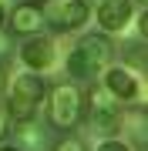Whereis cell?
Returning a JSON list of instances; mask_svg holds the SVG:
<instances>
[{"instance_id": "d6986e66", "label": "cell", "mask_w": 148, "mask_h": 151, "mask_svg": "<svg viewBox=\"0 0 148 151\" xmlns=\"http://www.w3.org/2000/svg\"><path fill=\"white\" fill-rule=\"evenodd\" d=\"M30 4H37V7H40V4H44V0H30Z\"/></svg>"}, {"instance_id": "2e32d148", "label": "cell", "mask_w": 148, "mask_h": 151, "mask_svg": "<svg viewBox=\"0 0 148 151\" xmlns=\"http://www.w3.org/2000/svg\"><path fill=\"white\" fill-rule=\"evenodd\" d=\"M7 131H10V118H7V111H0V141L7 138Z\"/></svg>"}, {"instance_id": "9a60e30c", "label": "cell", "mask_w": 148, "mask_h": 151, "mask_svg": "<svg viewBox=\"0 0 148 151\" xmlns=\"http://www.w3.org/2000/svg\"><path fill=\"white\" fill-rule=\"evenodd\" d=\"M138 34H142V40L148 37V14H145V10L138 14Z\"/></svg>"}, {"instance_id": "9c48e42d", "label": "cell", "mask_w": 148, "mask_h": 151, "mask_svg": "<svg viewBox=\"0 0 148 151\" xmlns=\"http://www.w3.org/2000/svg\"><path fill=\"white\" fill-rule=\"evenodd\" d=\"M17 151H51V128H40L37 118L34 121H24L17 124Z\"/></svg>"}, {"instance_id": "7c38bea8", "label": "cell", "mask_w": 148, "mask_h": 151, "mask_svg": "<svg viewBox=\"0 0 148 151\" xmlns=\"http://www.w3.org/2000/svg\"><path fill=\"white\" fill-rule=\"evenodd\" d=\"M125 60H128V67H138V70H145V40H131L125 47Z\"/></svg>"}, {"instance_id": "e0dca14e", "label": "cell", "mask_w": 148, "mask_h": 151, "mask_svg": "<svg viewBox=\"0 0 148 151\" xmlns=\"http://www.w3.org/2000/svg\"><path fill=\"white\" fill-rule=\"evenodd\" d=\"M4 20H7V10H4V4H0V30H4Z\"/></svg>"}, {"instance_id": "7a4b0ae2", "label": "cell", "mask_w": 148, "mask_h": 151, "mask_svg": "<svg viewBox=\"0 0 148 151\" xmlns=\"http://www.w3.org/2000/svg\"><path fill=\"white\" fill-rule=\"evenodd\" d=\"M84 118V94L77 84H57L54 91H51V104H47V121H51V131H64V134H71V131L81 124Z\"/></svg>"}, {"instance_id": "ffe728a7", "label": "cell", "mask_w": 148, "mask_h": 151, "mask_svg": "<svg viewBox=\"0 0 148 151\" xmlns=\"http://www.w3.org/2000/svg\"><path fill=\"white\" fill-rule=\"evenodd\" d=\"M138 4H145V0H138Z\"/></svg>"}, {"instance_id": "8992f818", "label": "cell", "mask_w": 148, "mask_h": 151, "mask_svg": "<svg viewBox=\"0 0 148 151\" xmlns=\"http://www.w3.org/2000/svg\"><path fill=\"white\" fill-rule=\"evenodd\" d=\"M131 20V0H101L98 4V24L104 34H118Z\"/></svg>"}, {"instance_id": "ba28073f", "label": "cell", "mask_w": 148, "mask_h": 151, "mask_svg": "<svg viewBox=\"0 0 148 151\" xmlns=\"http://www.w3.org/2000/svg\"><path fill=\"white\" fill-rule=\"evenodd\" d=\"M104 91L118 101H135L138 94V81L128 67H104Z\"/></svg>"}, {"instance_id": "52a82bcc", "label": "cell", "mask_w": 148, "mask_h": 151, "mask_svg": "<svg viewBox=\"0 0 148 151\" xmlns=\"http://www.w3.org/2000/svg\"><path fill=\"white\" fill-rule=\"evenodd\" d=\"M20 60L27 64L30 70H44V67H51L54 64V44H51L47 37H27L20 44Z\"/></svg>"}, {"instance_id": "8fae6325", "label": "cell", "mask_w": 148, "mask_h": 151, "mask_svg": "<svg viewBox=\"0 0 148 151\" xmlns=\"http://www.w3.org/2000/svg\"><path fill=\"white\" fill-rule=\"evenodd\" d=\"M7 118H10L14 124L34 121V118H37V104H30V101H24V97L10 94V101H7Z\"/></svg>"}, {"instance_id": "3957f363", "label": "cell", "mask_w": 148, "mask_h": 151, "mask_svg": "<svg viewBox=\"0 0 148 151\" xmlns=\"http://www.w3.org/2000/svg\"><path fill=\"white\" fill-rule=\"evenodd\" d=\"M84 111H88V118H91V128L98 131V134H104V138H111L121 128V111L115 108V101H111V94L104 91V87H94V91L84 97Z\"/></svg>"}, {"instance_id": "5bb4252c", "label": "cell", "mask_w": 148, "mask_h": 151, "mask_svg": "<svg viewBox=\"0 0 148 151\" xmlns=\"http://www.w3.org/2000/svg\"><path fill=\"white\" fill-rule=\"evenodd\" d=\"M98 151H131L125 145V141H115V138H104L101 145H98Z\"/></svg>"}, {"instance_id": "4fadbf2b", "label": "cell", "mask_w": 148, "mask_h": 151, "mask_svg": "<svg viewBox=\"0 0 148 151\" xmlns=\"http://www.w3.org/2000/svg\"><path fill=\"white\" fill-rule=\"evenodd\" d=\"M51 151H88V148H84V141H81V138L67 134V138H61V141H57V145L51 148Z\"/></svg>"}, {"instance_id": "ac0fdd59", "label": "cell", "mask_w": 148, "mask_h": 151, "mask_svg": "<svg viewBox=\"0 0 148 151\" xmlns=\"http://www.w3.org/2000/svg\"><path fill=\"white\" fill-rule=\"evenodd\" d=\"M0 151H17V148H14V145H4V148H0Z\"/></svg>"}, {"instance_id": "6da1fadb", "label": "cell", "mask_w": 148, "mask_h": 151, "mask_svg": "<svg viewBox=\"0 0 148 151\" xmlns=\"http://www.w3.org/2000/svg\"><path fill=\"white\" fill-rule=\"evenodd\" d=\"M111 54H115V47L104 34H84L77 40V47L67 54V74L74 81H88L98 70L111 67Z\"/></svg>"}, {"instance_id": "5b68a950", "label": "cell", "mask_w": 148, "mask_h": 151, "mask_svg": "<svg viewBox=\"0 0 148 151\" xmlns=\"http://www.w3.org/2000/svg\"><path fill=\"white\" fill-rule=\"evenodd\" d=\"M7 24H10L14 34H20V37H37L40 30H44V7L30 4V0H24V4H17L10 17H7Z\"/></svg>"}, {"instance_id": "30bf717a", "label": "cell", "mask_w": 148, "mask_h": 151, "mask_svg": "<svg viewBox=\"0 0 148 151\" xmlns=\"http://www.w3.org/2000/svg\"><path fill=\"white\" fill-rule=\"evenodd\" d=\"M14 94L24 97V101H30V104H40L44 94H47V87H44V81H40L34 70H27V74H20V77L14 81Z\"/></svg>"}, {"instance_id": "277c9868", "label": "cell", "mask_w": 148, "mask_h": 151, "mask_svg": "<svg viewBox=\"0 0 148 151\" xmlns=\"http://www.w3.org/2000/svg\"><path fill=\"white\" fill-rule=\"evenodd\" d=\"M88 17H91V4H88V0H54L51 10H44V20H47L57 34L84 27Z\"/></svg>"}]
</instances>
